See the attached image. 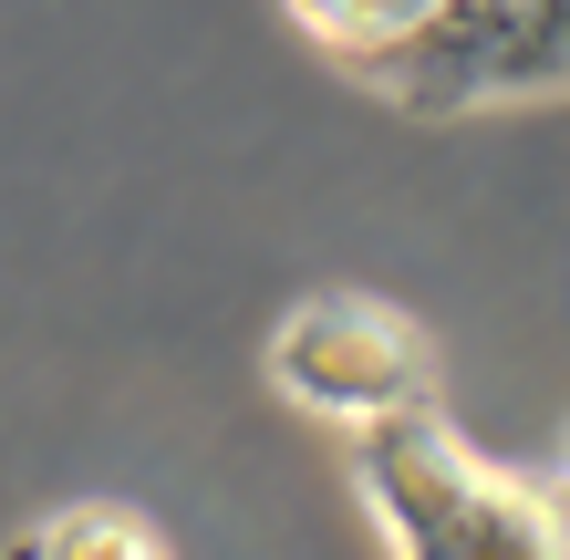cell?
<instances>
[{"label": "cell", "instance_id": "4", "mask_svg": "<svg viewBox=\"0 0 570 560\" xmlns=\"http://www.w3.org/2000/svg\"><path fill=\"white\" fill-rule=\"evenodd\" d=\"M291 11H301V31H312L343 73H374L384 52H405L425 21L456 11V0H291Z\"/></svg>", "mask_w": 570, "mask_h": 560}, {"label": "cell", "instance_id": "6", "mask_svg": "<svg viewBox=\"0 0 570 560\" xmlns=\"http://www.w3.org/2000/svg\"><path fill=\"white\" fill-rule=\"evenodd\" d=\"M560 499H570V468H560Z\"/></svg>", "mask_w": 570, "mask_h": 560}, {"label": "cell", "instance_id": "3", "mask_svg": "<svg viewBox=\"0 0 570 560\" xmlns=\"http://www.w3.org/2000/svg\"><path fill=\"white\" fill-rule=\"evenodd\" d=\"M363 83L394 94L405 115L550 94V83H570V0H456V11L425 21L405 52H384Z\"/></svg>", "mask_w": 570, "mask_h": 560}, {"label": "cell", "instance_id": "2", "mask_svg": "<svg viewBox=\"0 0 570 560\" xmlns=\"http://www.w3.org/2000/svg\"><path fill=\"white\" fill-rule=\"evenodd\" d=\"M271 384L332 425H384V415H435V343L374 291H312L271 333Z\"/></svg>", "mask_w": 570, "mask_h": 560}, {"label": "cell", "instance_id": "1", "mask_svg": "<svg viewBox=\"0 0 570 560\" xmlns=\"http://www.w3.org/2000/svg\"><path fill=\"white\" fill-rule=\"evenodd\" d=\"M353 478L405 560H570V499L509 478L446 415L353 425Z\"/></svg>", "mask_w": 570, "mask_h": 560}, {"label": "cell", "instance_id": "5", "mask_svg": "<svg viewBox=\"0 0 570 560\" xmlns=\"http://www.w3.org/2000/svg\"><path fill=\"white\" fill-rule=\"evenodd\" d=\"M21 560H166V550H156L146 519H125V509H62Z\"/></svg>", "mask_w": 570, "mask_h": 560}]
</instances>
